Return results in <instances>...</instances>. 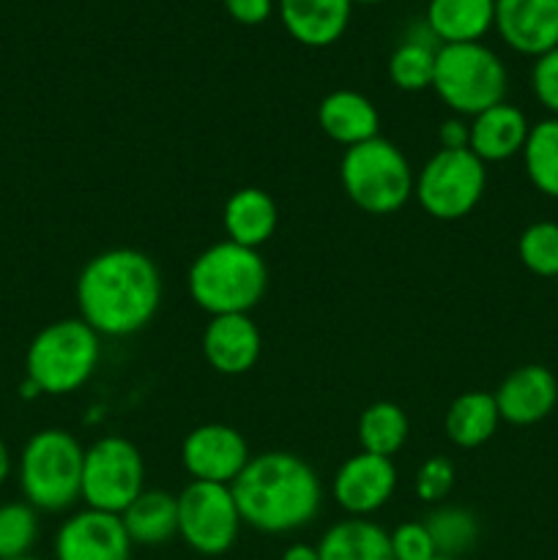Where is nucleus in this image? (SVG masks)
Wrapping results in <instances>:
<instances>
[{
  "mask_svg": "<svg viewBox=\"0 0 558 560\" xmlns=\"http://www.w3.org/2000/svg\"><path fill=\"white\" fill-rule=\"evenodd\" d=\"M241 520L268 536L306 528L321 512V479L290 452H263L230 485Z\"/></svg>",
  "mask_w": 558,
  "mask_h": 560,
  "instance_id": "obj_2",
  "label": "nucleus"
},
{
  "mask_svg": "<svg viewBox=\"0 0 558 560\" xmlns=\"http://www.w3.org/2000/svg\"><path fill=\"white\" fill-rule=\"evenodd\" d=\"M353 3H367V5H375V3H383V0H353Z\"/></svg>",
  "mask_w": 558,
  "mask_h": 560,
  "instance_id": "obj_39",
  "label": "nucleus"
},
{
  "mask_svg": "<svg viewBox=\"0 0 558 560\" xmlns=\"http://www.w3.org/2000/svg\"><path fill=\"white\" fill-rule=\"evenodd\" d=\"M531 91H534L536 102L550 113V118H558V47L534 60Z\"/></svg>",
  "mask_w": 558,
  "mask_h": 560,
  "instance_id": "obj_33",
  "label": "nucleus"
},
{
  "mask_svg": "<svg viewBox=\"0 0 558 560\" xmlns=\"http://www.w3.org/2000/svg\"><path fill=\"white\" fill-rule=\"evenodd\" d=\"M339 180L353 206L372 217H388L410 200L416 175L394 142L375 137L345 151Z\"/></svg>",
  "mask_w": 558,
  "mask_h": 560,
  "instance_id": "obj_7",
  "label": "nucleus"
},
{
  "mask_svg": "<svg viewBox=\"0 0 558 560\" xmlns=\"http://www.w3.org/2000/svg\"><path fill=\"white\" fill-rule=\"evenodd\" d=\"M131 545L162 547L178 536V498L164 490H142L120 514Z\"/></svg>",
  "mask_w": 558,
  "mask_h": 560,
  "instance_id": "obj_22",
  "label": "nucleus"
},
{
  "mask_svg": "<svg viewBox=\"0 0 558 560\" xmlns=\"http://www.w3.org/2000/svg\"><path fill=\"white\" fill-rule=\"evenodd\" d=\"M252 459L244 435L228 424L195 427L181 443V463L191 481L233 485Z\"/></svg>",
  "mask_w": 558,
  "mask_h": 560,
  "instance_id": "obj_11",
  "label": "nucleus"
},
{
  "mask_svg": "<svg viewBox=\"0 0 558 560\" xmlns=\"http://www.w3.org/2000/svg\"><path fill=\"white\" fill-rule=\"evenodd\" d=\"M9 474H11V452L9 446H5L3 438H0V485L9 479Z\"/></svg>",
  "mask_w": 558,
  "mask_h": 560,
  "instance_id": "obj_37",
  "label": "nucleus"
},
{
  "mask_svg": "<svg viewBox=\"0 0 558 560\" xmlns=\"http://www.w3.org/2000/svg\"><path fill=\"white\" fill-rule=\"evenodd\" d=\"M438 142H441V151H465L470 142V129L460 115L446 118L438 131Z\"/></svg>",
  "mask_w": 558,
  "mask_h": 560,
  "instance_id": "obj_35",
  "label": "nucleus"
},
{
  "mask_svg": "<svg viewBox=\"0 0 558 560\" xmlns=\"http://www.w3.org/2000/svg\"><path fill=\"white\" fill-rule=\"evenodd\" d=\"M520 156L531 186L539 195L558 200V118L536 120Z\"/></svg>",
  "mask_w": 558,
  "mask_h": 560,
  "instance_id": "obj_26",
  "label": "nucleus"
},
{
  "mask_svg": "<svg viewBox=\"0 0 558 560\" xmlns=\"http://www.w3.org/2000/svg\"><path fill=\"white\" fill-rule=\"evenodd\" d=\"M487 189V167L465 151H438L416 173L414 195L425 213L441 222L463 219L479 206Z\"/></svg>",
  "mask_w": 558,
  "mask_h": 560,
  "instance_id": "obj_8",
  "label": "nucleus"
},
{
  "mask_svg": "<svg viewBox=\"0 0 558 560\" xmlns=\"http://www.w3.org/2000/svg\"><path fill=\"white\" fill-rule=\"evenodd\" d=\"M501 421L514 427L539 424L556 410L558 381L547 366L523 364L509 372L492 394Z\"/></svg>",
  "mask_w": 558,
  "mask_h": 560,
  "instance_id": "obj_15",
  "label": "nucleus"
},
{
  "mask_svg": "<svg viewBox=\"0 0 558 560\" xmlns=\"http://www.w3.org/2000/svg\"><path fill=\"white\" fill-rule=\"evenodd\" d=\"M260 328L249 315H217L202 331V355L219 375H246L260 359Z\"/></svg>",
  "mask_w": 558,
  "mask_h": 560,
  "instance_id": "obj_16",
  "label": "nucleus"
},
{
  "mask_svg": "<svg viewBox=\"0 0 558 560\" xmlns=\"http://www.w3.org/2000/svg\"><path fill=\"white\" fill-rule=\"evenodd\" d=\"M470 142L468 151L481 162H509L520 156L528 140L531 124L525 113L514 104L501 102L485 113L474 115L468 124Z\"/></svg>",
  "mask_w": 558,
  "mask_h": 560,
  "instance_id": "obj_17",
  "label": "nucleus"
},
{
  "mask_svg": "<svg viewBox=\"0 0 558 560\" xmlns=\"http://www.w3.org/2000/svg\"><path fill=\"white\" fill-rule=\"evenodd\" d=\"M131 539L118 514L82 509L55 534V560H131Z\"/></svg>",
  "mask_w": 558,
  "mask_h": 560,
  "instance_id": "obj_13",
  "label": "nucleus"
},
{
  "mask_svg": "<svg viewBox=\"0 0 558 560\" xmlns=\"http://www.w3.org/2000/svg\"><path fill=\"white\" fill-rule=\"evenodd\" d=\"M496 27V0H430L427 31L441 44L481 42Z\"/></svg>",
  "mask_w": 558,
  "mask_h": 560,
  "instance_id": "obj_21",
  "label": "nucleus"
},
{
  "mask_svg": "<svg viewBox=\"0 0 558 560\" xmlns=\"http://www.w3.org/2000/svg\"><path fill=\"white\" fill-rule=\"evenodd\" d=\"M408 432V416H405V410L394 402H375L370 405V408H364L359 416V427H356L361 452L377 454V457L388 459L405 446Z\"/></svg>",
  "mask_w": 558,
  "mask_h": 560,
  "instance_id": "obj_25",
  "label": "nucleus"
},
{
  "mask_svg": "<svg viewBox=\"0 0 558 560\" xmlns=\"http://www.w3.org/2000/svg\"><path fill=\"white\" fill-rule=\"evenodd\" d=\"M175 498H178V536L191 552L219 558L233 550L244 520L228 485L191 481Z\"/></svg>",
  "mask_w": 558,
  "mask_h": 560,
  "instance_id": "obj_10",
  "label": "nucleus"
},
{
  "mask_svg": "<svg viewBox=\"0 0 558 560\" xmlns=\"http://www.w3.org/2000/svg\"><path fill=\"white\" fill-rule=\"evenodd\" d=\"M394 560H432L438 558L432 536L427 530L425 520L421 523H403L388 534Z\"/></svg>",
  "mask_w": 558,
  "mask_h": 560,
  "instance_id": "obj_32",
  "label": "nucleus"
},
{
  "mask_svg": "<svg viewBox=\"0 0 558 560\" xmlns=\"http://www.w3.org/2000/svg\"><path fill=\"white\" fill-rule=\"evenodd\" d=\"M317 124L328 140L345 145V151L361 142L381 137V115L377 107L359 91H332L317 104Z\"/></svg>",
  "mask_w": 558,
  "mask_h": 560,
  "instance_id": "obj_18",
  "label": "nucleus"
},
{
  "mask_svg": "<svg viewBox=\"0 0 558 560\" xmlns=\"http://www.w3.org/2000/svg\"><path fill=\"white\" fill-rule=\"evenodd\" d=\"M435 55L438 47H432L427 38H405L388 58V80L399 91H427L435 77Z\"/></svg>",
  "mask_w": 558,
  "mask_h": 560,
  "instance_id": "obj_28",
  "label": "nucleus"
},
{
  "mask_svg": "<svg viewBox=\"0 0 558 560\" xmlns=\"http://www.w3.org/2000/svg\"><path fill=\"white\" fill-rule=\"evenodd\" d=\"M501 416L496 397L487 392H465L449 405L443 416V432L460 448H479L496 435Z\"/></svg>",
  "mask_w": 558,
  "mask_h": 560,
  "instance_id": "obj_24",
  "label": "nucleus"
},
{
  "mask_svg": "<svg viewBox=\"0 0 558 560\" xmlns=\"http://www.w3.org/2000/svg\"><path fill=\"white\" fill-rule=\"evenodd\" d=\"M556 410H558V399H556Z\"/></svg>",
  "mask_w": 558,
  "mask_h": 560,
  "instance_id": "obj_42",
  "label": "nucleus"
},
{
  "mask_svg": "<svg viewBox=\"0 0 558 560\" xmlns=\"http://www.w3.org/2000/svg\"><path fill=\"white\" fill-rule=\"evenodd\" d=\"M162 304V273L140 249L98 252L77 277V310L98 337L142 331Z\"/></svg>",
  "mask_w": 558,
  "mask_h": 560,
  "instance_id": "obj_1",
  "label": "nucleus"
},
{
  "mask_svg": "<svg viewBox=\"0 0 558 560\" xmlns=\"http://www.w3.org/2000/svg\"><path fill=\"white\" fill-rule=\"evenodd\" d=\"M222 224L228 241L246 246V249H260L279 224V208L268 191L257 189V186H246V189L233 191L224 202Z\"/></svg>",
  "mask_w": 558,
  "mask_h": 560,
  "instance_id": "obj_20",
  "label": "nucleus"
},
{
  "mask_svg": "<svg viewBox=\"0 0 558 560\" xmlns=\"http://www.w3.org/2000/svg\"><path fill=\"white\" fill-rule=\"evenodd\" d=\"M22 397H25V399H33V397H38V394H42V388H38L36 386V383H33V381H27V377H25V383H22Z\"/></svg>",
  "mask_w": 558,
  "mask_h": 560,
  "instance_id": "obj_38",
  "label": "nucleus"
},
{
  "mask_svg": "<svg viewBox=\"0 0 558 560\" xmlns=\"http://www.w3.org/2000/svg\"><path fill=\"white\" fill-rule=\"evenodd\" d=\"M224 9L241 25H263L271 16L274 0H224Z\"/></svg>",
  "mask_w": 558,
  "mask_h": 560,
  "instance_id": "obj_34",
  "label": "nucleus"
},
{
  "mask_svg": "<svg viewBox=\"0 0 558 560\" xmlns=\"http://www.w3.org/2000/svg\"><path fill=\"white\" fill-rule=\"evenodd\" d=\"M85 448L71 432L42 430L20 454V487L36 512H66L82 498Z\"/></svg>",
  "mask_w": 558,
  "mask_h": 560,
  "instance_id": "obj_5",
  "label": "nucleus"
},
{
  "mask_svg": "<svg viewBox=\"0 0 558 560\" xmlns=\"http://www.w3.org/2000/svg\"><path fill=\"white\" fill-rule=\"evenodd\" d=\"M397 481L392 459L359 452L339 465L332 481V495L348 517H370L392 501Z\"/></svg>",
  "mask_w": 558,
  "mask_h": 560,
  "instance_id": "obj_12",
  "label": "nucleus"
},
{
  "mask_svg": "<svg viewBox=\"0 0 558 560\" xmlns=\"http://www.w3.org/2000/svg\"><path fill=\"white\" fill-rule=\"evenodd\" d=\"M353 0H279V16L304 47H328L348 31Z\"/></svg>",
  "mask_w": 558,
  "mask_h": 560,
  "instance_id": "obj_19",
  "label": "nucleus"
},
{
  "mask_svg": "<svg viewBox=\"0 0 558 560\" xmlns=\"http://www.w3.org/2000/svg\"><path fill=\"white\" fill-rule=\"evenodd\" d=\"M520 262L534 277L558 279V222H534L520 233Z\"/></svg>",
  "mask_w": 558,
  "mask_h": 560,
  "instance_id": "obj_29",
  "label": "nucleus"
},
{
  "mask_svg": "<svg viewBox=\"0 0 558 560\" xmlns=\"http://www.w3.org/2000/svg\"><path fill=\"white\" fill-rule=\"evenodd\" d=\"M38 539V514L31 503L0 506V560L31 556Z\"/></svg>",
  "mask_w": 558,
  "mask_h": 560,
  "instance_id": "obj_30",
  "label": "nucleus"
},
{
  "mask_svg": "<svg viewBox=\"0 0 558 560\" xmlns=\"http://www.w3.org/2000/svg\"><path fill=\"white\" fill-rule=\"evenodd\" d=\"M454 481H457V470L454 463L446 457H430L419 465L416 470L414 490L419 495V501L425 503H443L449 498V492L454 490Z\"/></svg>",
  "mask_w": 558,
  "mask_h": 560,
  "instance_id": "obj_31",
  "label": "nucleus"
},
{
  "mask_svg": "<svg viewBox=\"0 0 558 560\" xmlns=\"http://www.w3.org/2000/svg\"><path fill=\"white\" fill-rule=\"evenodd\" d=\"M14 560H42V558H33V556H22V558H14Z\"/></svg>",
  "mask_w": 558,
  "mask_h": 560,
  "instance_id": "obj_40",
  "label": "nucleus"
},
{
  "mask_svg": "<svg viewBox=\"0 0 558 560\" xmlns=\"http://www.w3.org/2000/svg\"><path fill=\"white\" fill-rule=\"evenodd\" d=\"M496 31L514 52L542 58L558 47V0H496Z\"/></svg>",
  "mask_w": 558,
  "mask_h": 560,
  "instance_id": "obj_14",
  "label": "nucleus"
},
{
  "mask_svg": "<svg viewBox=\"0 0 558 560\" xmlns=\"http://www.w3.org/2000/svg\"><path fill=\"white\" fill-rule=\"evenodd\" d=\"M279 560H321V552L312 545H290Z\"/></svg>",
  "mask_w": 558,
  "mask_h": 560,
  "instance_id": "obj_36",
  "label": "nucleus"
},
{
  "mask_svg": "<svg viewBox=\"0 0 558 560\" xmlns=\"http://www.w3.org/2000/svg\"><path fill=\"white\" fill-rule=\"evenodd\" d=\"M509 74L487 44H438L432 91L454 115H474L503 102Z\"/></svg>",
  "mask_w": 558,
  "mask_h": 560,
  "instance_id": "obj_6",
  "label": "nucleus"
},
{
  "mask_svg": "<svg viewBox=\"0 0 558 560\" xmlns=\"http://www.w3.org/2000/svg\"><path fill=\"white\" fill-rule=\"evenodd\" d=\"M186 282L191 301L211 317L249 315L266 295L268 268L257 249L219 241L197 255Z\"/></svg>",
  "mask_w": 558,
  "mask_h": 560,
  "instance_id": "obj_3",
  "label": "nucleus"
},
{
  "mask_svg": "<svg viewBox=\"0 0 558 560\" xmlns=\"http://www.w3.org/2000/svg\"><path fill=\"white\" fill-rule=\"evenodd\" d=\"M102 359V337L82 317L44 326L27 345L25 372L42 394L66 397L85 386Z\"/></svg>",
  "mask_w": 558,
  "mask_h": 560,
  "instance_id": "obj_4",
  "label": "nucleus"
},
{
  "mask_svg": "<svg viewBox=\"0 0 558 560\" xmlns=\"http://www.w3.org/2000/svg\"><path fill=\"white\" fill-rule=\"evenodd\" d=\"M427 530L435 552L443 558H463L479 539V520L463 506H438L427 514Z\"/></svg>",
  "mask_w": 558,
  "mask_h": 560,
  "instance_id": "obj_27",
  "label": "nucleus"
},
{
  "mask_svg": "<svg viewBox=\"0 0 558 560\" xmlns=\"http://www.w3.org/2000/svg\"><path fill=\"white\" fill-rule=\"evenodd\" d=\"M556 288H558V279H556Z\"/></svg>",
  "mask_w": 558,
  "mask_h": 560,
  "instance_id": "obj_43",
  "label": "nucleus"
},
{
  "mask_svg": "<svg viewBox=\"0 0 558 560\" xmlns=\"http://www.w3.org/2000/svg\"><path fill=\"white\" fill-rule=\"evenodd\" d=\"M146 463L126 438L104 435L85 448L82 463V501L88 509L124 514L146 490Z\"/></svg>",
  "mask_w": 558,
  "mask_h": 560,
  "instance_id": "obj_9",
  "label": "nucleus"
},
{
  "mask_svg": "<svg viewBox=\"0 0 558 560\" xmlns=\"http://www.w3.org/2000/svg\"><path fill=\"white\" fill-rule=\"evenodd\" d=\"M321 560H394L388 530L367 517L334 523L317 545Z\"/></svg>",
  "mask_w": 558,
  "mask_h": 560,
  "instance_id": "obj_23",
  "label": "nucleus"
},
{
  "mask_svg": "<svg viewBox=\"0 0 558 560\" xmlns=\"http://www.w3.org/2000/svg\"><path fill=\"white\" fill-rule=\"evenodd\" d=\"M432 560H460V558H443V556H438V558H432Z\"/></svg>",
  "mask_w": 558,
  "mask_h": 560,
  "instance_id": "obj_41",
  "label": "nucleus"
}]
</instances>
